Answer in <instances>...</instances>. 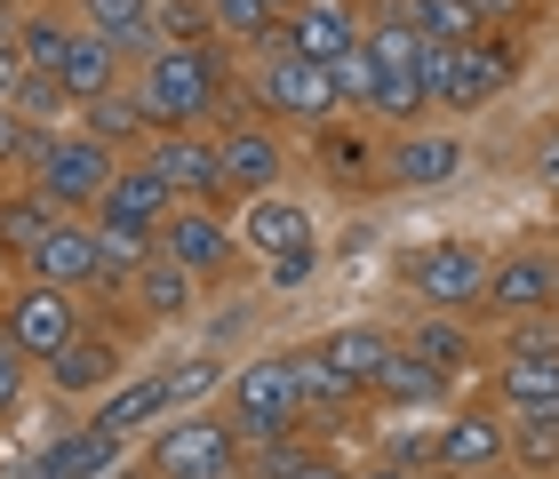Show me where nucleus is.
Masks as SVG:
<instances>
[{
	"label": "nucleus",
	"instance_id": "obj_1",
	"mask_svg": "<svg viewBox=\"0 0 559 479\" xmlns=\"http://www.w3.org/2000/svg\"><path fill=\"white\" fill-rule=\"evenodd\" d=\"M129 96L144 105L152 129H224L240 120V88H233V64L224 48H152V57L129 72Z\"/></svg>",
	"mask_w": 559,
	"mask_h": 479
},
{
	"label": "nucleus",
	"instance_id": "obj_2",
	"mask_svg": "<svg viewBox=\"0 0 559 479\" xmlns=\"http://www.w3.org/2000/svg\"><path fill=\"white\" fill-rule=\"evenodd\" d=\"M112 168H120V153H112V144H96L81 120H64V129H33V136H24V160H16V176L57 216H96Z\"/></svg>",
	"mask_w": 559,
	"mask_h": 479
},
{
	"label": "nucleus",
	"instance_id": "obj_3",
	"mask_svg": "<svg viewBox=\"0 0 559 479\" xmlns=\"http://www.w3.org/2000/svg\"><path fill=\"white\" fill-rule=\"evenodd\" d=\"M144 479H248V447L233 440L224 408H176L144 440Z\"/></svg>",
	"mask_w": 559,
	"mask_h": 479
},
{
	"label": "nucleus",
	"instance_id": "obj_4",
	"mask_svg": "<svg viewBox=\"0 0 559 479\" xmlns=\"http://www.w3.org/2000/svg\"><path fill=\"white\" fill-rule=\"evenodd\" d=\"M240 105L257 120H272V129H328V120H344L328 64L296 57V48H257V72H248Z\"/></svg>",
	"mask_w": 559,
	"mask_h": 479
},
{
	"label": "nucleus",
	"instance_id": "obj_5",
	"mask_svg": "<svg viewBox=\"0 0 559 479\" xmlns=\"http://www.w3.org/2000/svg\"><path fill=\"white\" fill-rule=\"evenodd\" d=\"M224 423H233L240 447H264V440H288L304 432V399H296V375H288V351H264L224 375Z\"/></svg>",
	"mask_w": 559,
	"mask_h": 479
},
{
	"label": "nucleus",
	"instance_id": "obj_6",
	"mask_svg": "<svg viewBox=\"0 0 559 479\" xmlns=\"http://www.w3.org/2000/svg\"><path fill=\"white\" fill-rule=\"evenodd\" d=\"M400 288L416 296V312H455L472 320L479 312V288H488V248L472 240H416L408 256H400Z\"/></svg>",
	"mask_w": 559,
	"mask_h": 479
},
{
	"label": "nucleus",
	"instance_id": "obj_7",
	"mask_svg": "<svg viewBox=\"0 0 559 479\" xmlns=\"http://www.w3.org/2000/svg\"><path fill=\"white\" fill-rule=\"evenodd\" d=\"M40 375H48V392H57V399H105L120 375H129V336L105 327V320H81V327H72V336L40 360Z\"/></svg>",
	"mask_w": 559,
	"mask_h": 479
},
{
	"label": "nucleus",
	"instance_id": "obj_8",
	"mask_svg": "<svg viewBox=\"0 0 559 479\" xmlns=\"http://www.w3.org/2000/svg\"><path fill=\"white\" fill-rule=\"evenodd\" d=\"M81 320H88V304H81L72 288L24 280V272H16V288H0V336H9L33 368H40L48 351H57V344L72 336V327H81Z\"/></svg>",
	"mask_w": 559,
	"mask_h": 479
},
{
	"label": "nucleus",
	"instance_id": "obj_9",
	"mask_svg": "<svg viewBox=\"0 0 559 479\" xmlns=\"http://www.w3.org/2000/svg\"><path fill=\"white\" fill-rule=\"evenodd\" d=\"M160 256H168L176 272H192L200 288L233 280V264H240L233 216H224V208H200V200H176V208H168V224H160Z\"/></svg>",
	"mask_w": 559,
	"mask_h": 479
},
{
	"label": "nucleus",
	"instance_id": "obj_10",
	"mask_svg": "<svg viewBox=\"0 0 559 479\" xmlns=\"http://www.w3.org/2000/svg\"><path fill=\"white\" fill-rule=\"evenodd\" d=\"M559 296V248H503V256H488V288H479V320H527V312H551Z\"/></svg>",
	"mask_w": 559,
	"mask_h": 479
},
{
	"label": "nucleus",
	"instance_id": "obj_11",
	"mask_svg": "<svg viewBox=\"0 0 559 479\" xmlns=\"http://www.w3.org/2000/svg\"><path fill=\"white\" fill-rule=\"evenodd\" d=\"M176 200H200V208H224V168H216V129H152L136 153Z\"/></svg>",
	"mask_w": 559,
	"mask_h": 479
},
{
	"label": "nucleus",
	"instance_id": "obj_12",
	"mask_svg": "<svg viewBox=\"0 0 559 479\" xmlns=\"http://www.w3.org/2000/svg\"><path fill=\"white\" fill-rule=\"evenodd\" d=\"M520 40L512 33H479L464 48H448V81H440V112H488L503 88L520 81Z\"/></svg>",
	"mask_w": 559,
	"mask_h": 479
},
{
	"label": "nucleus",
	"instance_id": "obj_13",
	"mask_svg": "<svg viewBox=\"0 0 559 479\" xmlns=\"http://www.w3.org/2000/svg\"><path fill=\"white\" fill-rule=\"evenodd\" d=\"M216 168H224V192L257 200V192H280V176H288V136L272 129V120L240 112L216 129Z\"/></svg>",
	"mask_w": 559,
	"mask_h": 479
},
{
	"label": "nucleus",
	"instance_id": "obj_14",
	"mask_svg": "<svg viewBox=\"0 0 559 479\" xmlns=\"http://www.w3.org/2000/svg\"><path fill=\"white\" fill-rule=\"evenodd\" d=\"M512 456V416L496 399H472V408L440 416V447H431V471H503Z\"/></svg>",
	"mask_w": 559,
	"mask_h": 479
},
{
	"label": "nucleus",
	"instance_id": "obj_15",
	"mask_svg": "<svg viewBox=\"0 0 559 479\" xmlns=\"http://www.w3.org/2000/svg\"><path fill=\"white\" fill-rule=\"evenodd\" d=\"M455 176H464V144L448 129H400L376 153V184H392V192H440Z\"/></svg>",
	"mask_w": 559,
	"mask_h": 479
},
{
	"label": "nucleus",
	"instance_id": "obj_16",
	"mask_svg": "<svg viewBox=\"0 0 559 479\" xmlns=\"http://www.w3.org/2000/svg\"><path fill=\"white\" fill-rule=\"evenodd\" d=\"M272 48H296L312 64H336L344 48H360V0H296V16L272 33Z\"/></svg>",
	"mask_w": 559,
	"mask_h": 479
},
{
	"label": "nucleus",
	"instance_id": "obj_17",
	"mask_svg": "<svg viewBox=\"0 0 559 479\" xmlns=\"http://www.w3.org/2000/svg\"><path fill=\"white\" fill-rule=\"evenodd\" d=\"M24 280L96 296V232H88V216H57V224H48V240L24 256Z\"/></svg>",
	"mask_w": 559,
	"mask_h": 479
},
{
	"label": "nucleus",
	"instance_id": "obj_18",
	"mask_svg": "<svg viewBox=\"0 0 559 479\" xmlns=\"http://www.w3.org/2000/svg\"><path fill=\"white\" fill-rule=\"evenodd\" d=\"M160 416H176V368H168V375H120V384L88 408V432L136 440V432H152Z\"/></svg>",
	"mask_w": 559,
	"mask_h": 479
},
{
	"label": "nucleus",
	"instance_id": "obj_19",
	"mask_svg": "<svg viewBox=\"0 0 559 479\" xmlns=\"http://www.w3.org/2000/svg\"><path fill=\"white\" fill-rule=\"evenodd\" d=\"M112 296H120V304H136V327H176V320L200 304V280H192V272H176L160 248H152V256H144Z\"/></svg>",
	"mask_w": 559,
	"mask_h": 479
},
{
	"label": "nucleus",
	"instance_id": "obj_20",
	"mask_svg": "<svg viewBox=\"0 0 559 479\" xmlns=\"http://www.w3.org/2000/svg\"><path fill=\"white\" fill-rule=\"evenodd\" d=\"M233 240H240V256H280V248L312 240V208L288 200V192H257V200H240Z\"/></svg>",
	"mask_w": 559,
	"mask_h": 479
},
{
	"label": "nucleus",
	"instance_id": "obj_21",
	"mask_svg": "<svg viewBox=\"0 0 559 479\" xmlns=\"http://www.w3.org/2000/svg\"><path fill=\"white\" fill-rule=\"evenodd\" d=\"M368 408H384V416H440L448 408V375L440 368H424L408 344L384 360V375L368 384Z\"/></svg>",
	"mask_w": 559,
	"mask_h": 479
},
{
	"label": "nucleus",
	"instance_id": "obj_22",
	"mask_svg": "<svg viewBox=\"0 0 559 479\" xmlns=\"http://www.w3.org/2000/svg\"><path fill=\"white\" fill-rule=\"evenodd\" d=\"M72 9V24L81 33H96V40H112L120 57H129V72L160 48V33H152V0H64Z\"/></svg>",
	"mask_w": 559,
	"mask_h": 479
},
{
	"label": "nucleus",
	"instance_id": "obj_23",
	"mask_svg": "<svg viewBox=\"0 0 559 479\" xmlns=\"http://www.w3.org/2000/svg\"><path fill=\"white\" fill-rule=\"evenodd\" d=\"M400 344H408L424 368H440L448 384H455V375H472L479 360H488V344H479V336H472V320H455V312H416V327H408Z\"/></svg>",
	"mask_w": 559,
	"mask_h": 479
},
{
	"label": "nucleus",
	"instance_id": "obj_24",
	"mask_svg": "<svg viewBox=\"0 0 559 479\" xmlns=\"http://www.w3.org/2000/svg\"><path fill=\"white\" fill-rule=\"evenodd\" d=\"M57 88L72 96V112H81V105H96V96L129 88V57H120L112 40H96V33H72L64 64H57Z\"/></svg>",
	"mask_w": 559,
	"mask_h": 479
},
{
	"label": "nucleus",
	"instance_id": "obj_25",
	"mask_svg": "<svg viewBox=\"0 0 559 479\" xmlns=\"http://www.w3.org/2000/svg\"><path fill=\"white\" fill-rule=\"evenodd\" d=\"M392 351H400V336H392V327H376V320H352V327H336V336H320V360L336 368V375H344V384L360 392V399H368V384H376V375H384V360H392Z\"/></svg>",
	"mask_w": 559,
	"mask_h": 479
},
{
	"label": "nucleus",
	"instance_id": "obj_26",
	"mask_svg": "<svg viewBox=\"0 0 559 479\" xmlns=\"http://www.w3.org/2000/svg\"><path fill=\"white\" fill-rule=\"evenodd\" d=\"M120 447H129V440L72 423V432H57V440H48L40 456H33V471H24V479H105V471L120 464Z\"/></svg>",
	"mask_w": 559,
	"mask_h": 479
},
{
	"label": "nucleus",
	"instance_id": "obj_27",
	"mask_svg": "<svg viewBox=\"0 0 559 479\" xmlns=\"http://www.w3.org/2000/svg\"><path fill=\"white\" fill-rule=\"evenodd\" d=\"M168 208H176V192L152 176L136 153L112 168V184H105V200H96V216H120V224H144V232H160L168 224Z\"/></svg>",
	"mask_w": 559,
	"mask_h": 479
},
{
	"label": "nucleus",
	"instance_id": "obj_28",
	"mask_svg": "<svg viewBox=\"0 0 559 479\" xmlns=\"http://www.w3.org/2000/svg\"><path fill=\"white\" fill-rule=\"evenodd\" d=\"M488 399L503 416H551L559 408V360H488Z\"/></svg>",
	"mask_w": 559,
	"mask_h": 479
},
{
	"label": "nucleus",
	"instance_id": "obj_29",
	"mask_svg": "<svg viewBox=\"0 0 559 479\" xmlns=\"http://www.w3.org/2000/svg\"><path fill=\"white\" fill-rule=\"evenodd\" d=\"M72 33H81V24H72L64 0H40V9H16L9 16V40H16V64L24 72H57L64 48H72Z\"/></svg>",
	"mask_w": 559,
	"mask_h": 479
},
{
	"label": "nucleus",
	"instance_id": "obj_30",
	"mask_svg": "<svg viewBox=\"0 0 559 479\" xmlns=\"http://www.w3.org/2000/svg\"><path fill=\"white\" fill-rule=\"evenodd\" d=\"M48 224H57V208H48V200L24 184V176H9V184H0V256L24 272V256L48 240Z\"/></svg>",
	"mask_w": 559,
	"mask_h": 479
},
{
	"label": "nucleus",
	"instance_id": "obj_31",
	"mask_svg": "<svg viewBox=\"0 0 559 479\" xmlns=\"http://www.w3.org/2000/svg\"><path fill=\"white\" fill-rule=\"evenodd\" d=\"M88 232H96V296H112L129 272L160 248V232H144V224H120V216H88Z\"/></svg>",
	"mask_w": 559,
	"mask_h": 479
},
{
	"label": "nucleus",
	"instance_id": "obj_32",
	"mask_svg": "<svg viewBox=\"0 0 559 479\" xmlns=\"http://www.w3.org/2000/svg\"><path fill=\"white\" fill-rule=\"evenodd\" d=\"M72 120H81V129H88L96 144H112V153H120V160H129V153H144V136H152V120H144V105H136V96H129V88H112V96H96V105H81V112H72Z\"/></svg>",
	"mask_w": 559,
	"mask_h": 479
},
{
	"label": "nucleus",
	"instance_id": "obj_33",
	"mask_svg": "<svg viewBox=\"0 0 559 479\" xmlns=\"http://www.w3.org/2000/svg\"><path fill=\"white\" fill-rule=\"evenodd\" d=\"M312 153H320V168H328V184H360V176H376V144L352 129V112L328 120V129H312Z\"/></svg>",
	"mask_w": 559,
	"mask_h": 479
},
{
	"label": "nucleus",
	"instance_id": "obj_34",
	"mask_svg": "<svg viewBox=\"0 0 559 479\" xmlns=\"http://www.w3.org/2000/svg\"><path fill=\"white\" fill-rule=\"evenodd\" d=\"M503 471L559 479V408L551 416H512V456H503Z\"/></svg>",
	"mask_w": 559,
	"mask_h": 479
},
{
	"label": "nucleus",
	"instance_id": "obj_35",
	"mask_svg": "<svg viewBox=\"0 0 559 479\" xmlns=\"http://www.w3.org/2000/svg\"><path fill=\"white\" fill-rule=\"evenodd\" d=\"M9 112L24 120V129H64V120H72V96L57 88V72H16Z\"/></svg>",
	"mask_w": 559,
	"mask_h": 479
},
{
	"label": "nucleus",
	"instance_id": "obj_36",
	"mask_svg": "<svg viewBox=\"0 0 559 479\" xmlns=\"http://www.w3.org/2000/svg\"><path fill=\"white\" fill-rule=\"evenodd\" d=\"M209 16H216V48H272V33H280V16L264 0H209Z\"/></svg>",
	"mask_w": 559,
	"mask_h": 479
},
{
	"label": "nucleus",
	"instance_id": "obj_37",
	"mask_svg": "<svg viewBox=\"0 0 559 479\" xmlns=\"http://www.w3.org/2000/svg\"><path fill=\"white\" fill-rule=\"evenodd\" d=\"M431 447H440V416H392L376 464H400V471H431Z\"/></svg>",
	"mask_w": 559,
	"mask_h": 479
},
{
	"label": "nucleus",
	"instance_id": "obj_38",
	"mask_svg": "<svg viewBox=\"0 0 559 479\" xmlns=\"http://www.w3.org/2000/svg\"><path fill=\"white\" fill-rule=\"evenodd\" d=\"M152 33H160V48H209L216 16L209 0H152Z\"/></svg>",
	"mask_w": 559,
	"mask_h": 479
},
{
	"label": "nucleus",
	"instance_id": "obj_39",
	"mask_svg": "<svg viewBox=\"0 0 559 479\" xmlns=\"http://www.w3.org/2000/svg\"><path fill=\"white\" fill-rule=\"evenodd\" d=\"M496 360H559V312H527L496 327Z\"/></svg>",
	"mask_w": 559,
	"mask_h": 479
},
{
	"label": "nucleus",
	"instance_id": "obj_40",
	"mask_svg": "<svg viewBox=\"0 0 559 479\" xmlns=\"http://www.w3.org/2000/svg\"><path fill=\"white\" fill-rule=\"evenodd\" d=\"M408 16H416L424 40H448V48H464V40L488 33V24L472 16V0H408Z\"/></svg>",
	"mask_w": 559,
	"mask_h": 479
},
{
	"label": "nucleus",
	"instance_id": "obj_41",
	"mask_svg": "<svg viewBox=\"0 0 559 479\" xmlns=\"http://www.w3.org/2000/svg\"><path fill=\"white\" fill-rule=\"evenodd\" d=\"M368 112H384L392 129H416V120H424L431 105H424V88L408 81V72H376V96H368Z\"/></svg>",
	"mask_w": 559,
	"mask_h": 479
},
{
	"label": "nucleus",
	"instance_id": "obj_42",
	"mask_svg": "<svg viewBox=\"0 0 559 479\" xmlns=\"http://www.w3.org/2000/svg\"><path fill=\"white\" fill-rule=\"evenodd\" d=\"M328 81H336V105H344V112H368V96H376V64H368V48H344V57L328 64Z\"/></svg>",
	"mask_w": 559,
	"mask_h": 479
},
{
	"label": "nucleus",
	"instance_id": "obj_43",
	"mask_svg": "<svg viewBox=\"0 0 559 479\" xmlns=\"http://www.w3.org/2000/svg\"><path fill=\"white\" fill-rule=\"evenodd\" d=\"M312 272H320V240H296V248H280V256H264V280H272L280 296H296Z\"/></svg>",
	"mask_w": 559,
	"mask_h": 479
},
{
	"label": "nucleus",
	"instance_id": "obj_44",
	"mask_svg": "<svg viewBox=\"0 0 559 479\" xmlns=\"http://www.w3.org/2000/svg\"><path fill=\"white\" fill-rule=\"evenodd\" d=\"M24 392H33V360H24V351L0 336V416H16V408H24Z\"/></svg>",
	"mask_w": 559,
	"mask_h": 479
},
{
	"label": "nucleus",
	"instance_id": "obj_45",
	"mask_svg": "<svg viewBox=\"0 0 559 479\" xmlns=\"http://www.w3.org/2000/svg\"><path fill=\"white\" fill-rule=\"evenodd\" d=\"M527 176H536V184L559 200V129H544V136H536V153H527Z\"/></svg>",
	"mask_w": 559,
	"mask_h": 479
},
{
	"label": "nucleus",
	"instance_id": "obj_46",
	"mask_svg": "<svg viewBox=\"0 0 559 479\" xmlns=\"http://www.w3.org/2000/svg\"><path fill=\"white\" fill-rule=\"evenodd\" d=\"M288 479H352V464H344V456H328V447L312 440V447H304V464H296Z\"/></svg>",
	"mask_w": 559,
	"mask_h": 479
},
{
	"label": "nucleus",
	"instance_id": "obj_47",
	"mask_svg": "<svg viewBox=\"0 0 559 479\" xmlns=\"http://www.w3.org/2000/svg\"><path fill=\"white\" fill-rule=\"evenodd\" d=\"M24 136H33V129H24V120H16L9 105H0V176H16V160H24Z\"/></svg>",
	"mask_w": 559,
	"mask_h": 479
},
{
	"label": "nucleus",
	"instance_id": "obj_48",
	"mask_svg": "<svg viewBox=\"0 0 559 479\" xmlns=\"http://www.w3.org/2000/svg\"><path fill=\"white\" fill-rule=\"evenodd\" d=\"M472 16L488 24V33H503L512 16H527V0H472Z\"/></svg>",
	"mask_w": 559,
	"mask_h": 479
},
{
	"label": "nucleus",
	"instance_id": "obj_49",
	"mask_svg": "<svg viewBox=\"0 0 559 479\" xmlns=\"http://www.w3.org/2000/svg\"><path fill=\"white\" fill-rule=\"evenodd\" d=\"M16 72H24V64H16V40H9V24H0V105H9V88H16Z\"/></svg>",
	"mask_w": 559,
	"mask_h": 479
},
{
	"label": "nucleus",
	"instance_id": "obj_50",
	"mask_svg": "<svg viewBox=\"0 0 559 479\" xmlns=\"http://www.w3.org/2000/svg\"><path fill=\"white\" fill-rule=\"evenodd\" d=\"M352 479H424V471H400V464H368V471H352Z\"/></svg>",
	"mask_w": 559,
	"mask_h": 479
},
{
	"label": "nucleus",
	"instance_id": "obj_51",
	"mask_svg": "<svg viewBox=\"0 0 559 479\" xmlns=\"http://www.w3.org/2000/svg\"><path fill=\"white\" fill-rule=\"evenodd\" d=\"M424 479H520V471H424Z\"/></svg>",
	"mask_w": 559,
	"mask_h": 479
},
{
	"label": "nucleus",
	"instance_id": "obj_52",
	"mask_svg": "<svg viewBox=\"0 0 559 479\" xmlns=\"http://www.w3.org/2000/svg\"><path fill=\"white\" fill-rule=\"evenodd\" d=\"M264 9H272V16H280V24H288V16H296V0H264Z\"/></svg>",
	"mask_w": 559,
	"mask_h": 479
},
{
	"label": "nucleus",
	"instance_id": "obj_53",
	"mask_svg": "<svg viewBox=\"0 0 559 479\" xmlns=\"http://www.w3.org/2000/svg\"><path fill=\"white\" fill-rule=\"evenodd\" d=\"M0 280H9V256H0Z\"/></svg>",
	"mask_w": 559,
	"mask_h": 479
},
{
	"label": "nucleus",
	"instance_id": "obj_54",
	"mask_svg": "<svg viewBox=\"0 0 559 479\" xmlns=\"http://www.w3.org/2000/svg\"><path fill=\"white\" fill-rule=\"evenodd\" d=\"M0 24H9V9H0Z\"/></svg>",
	"mask_w": 559,
	"mask_h": 479
},
{
	"label": "nucleus",
	"instance_id": "obj_55",
	"mask_svg": "<svg viewBox=\"0 0 559 479\" xmlns=\"http://www.w3.org/2000/svg\"><path fill=\"white\" fill-rule=\"evenodd\" d=\"M551 312H559V296H551Z\"/></svg>",
	"mask_w": 559,
	"mask_h": 479
}]
</instances>
